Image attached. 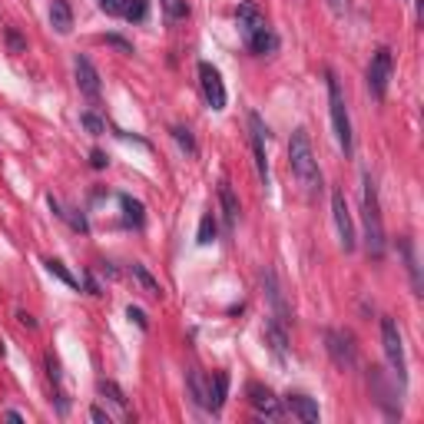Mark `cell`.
Here are the masks:
<instances>
[{
  "instance_id": "1",
  "label": "cell",
  "mask_w": 424,
  "mask_h": 424,
  "mask_svg": "<svg viewBox=\"0 0 424 424\" xmlns=\"http://www.w3.org/2000/svg\"><path fill=\"white\" fill-rule=\"evenodd\" d=\"M236 20H239V34H242V43L252 50L256 56H269L278 50V37L272 34V27H269V20L265 14L258 10V3H239V10H236Z\"/></svg>"
},
{
  "instance_id": "2",
  "label": "cell",
  "mask_w": 424,
  "mask_h": 424,
  "mask_svg": "<svg viewBox=\"0 0 424 424\" xmlns=\"http://www.w3.org/2000/svg\"><path fill=\"white\" fill-rule=\"evenodd\" d=\"M289 159H292V172H295L298 186L315 196L322 189V172H318V159H315V149H312V140L305 129H295L292 140H289Z\"/></svg>"
},
{
  "instance_id": "3",
  "label": "cell",
  "mask_w": 424,
  "mask_h": 424,
  "mask_svg": "<svg viewBox=\"0 0 424 424\" xmlns=\"http://www.w3.org/2000/svg\"><path fill=\"white\" fill-rule=\"evenodd\" d=\"M361 219H365V249L371 258L385 256V222H381V209H378V192L371 183V172L361 176Z\"/></svg>"
},
{
  "instance_id": "4",
  "label": "cell",
  "mask_w": 424,
  "mask_h": 424,
  "mask_svg": "<svg viewBox=\"0 0 424 424\" xmlns=\"http://www.w3.org/2000/svg\"><path fill=\"white\" fill-rule=\"evenodd\" d=\"M328 80V113H332V126H335V140L345 156L355 153V136H351V120H348V107H345V96H342V87H338V76L328 70L325 74Z\"/></svg>"
},
{
  "instance_id": "5",
  "label": "cell",
  "mask_w": 424,
  "mask_h": 424,
  "mask_svg": "<svg viewBox=\"0 0 424 424\" xmlns=\"http://www.w3.org/2000/svg\"><path fill=\"white\" fill-rule=\"evenodd\" d=\"M381 345H385V358L391 371H394V378H398V385L405 388L408 385V361H405V342H401V332H398V322L394 318H381Z\"/></svg>"
},
{
  "instance_id": "6",
  "label": "cell",
  "mask_w": 424,
  "mask_h": 424,
  "mask_svg": "<svg viewBox=\"0 0 424 424\" xmlns=\"http://www.w3.org/2000/svg\"><path fill=\"white\" fill-rule=\"evenodd\" d=\"M391 70H394V56L388 47H378L375 56L368 63V90L375 100H385L388 93V83H391Z\"/></svg>"
},
{
  "instance_id": "7",
  "label": "cell",
  "mask_w": 424,
  "mask_h": 424,
  "mask_svg": "<svg viewBox=\"0 0 424 424\" xmlns=\"http://www.w3.org/2000/svg\"><path fill=\"white\" fill-rule=\"evenodd\" d=\"M332 219H335V229H338V242H342V249L351 252L355 242H358V232H355V222H351L345 189H332Z\"/></svg>"
},
{
  "instance_id": "8",
  "label": "cell",
  "mask_w": 424,
  "mask_h": 424,
  "mask_svg": "<svg viewBox=\"0 0 424 424\" xmlns=\"http://www.w3.org/2000/svg\"><path fill=\"white\" fill-rule=\"evenodd\" d=\"M199 87H203L205 103L212 110H225V83H222V74L212 67V63H199Z\"/></svg>"
},
{
  "instance_id": "9",
  "label": "cell",
  "mask_w": 424,
  "mask_h": 424,
  "mask_svg": "<svg viewBox=\"0 0 424 424\" xmlns=\"http://www.w3.org/2000/svg\"><path fill=\"white\" fill-rule=\"evenodd\" d=\"M325 348H328V355H332V361L338 365V368H345V371L355 368V345H351V335L328 328V332H325Z\"/></svg>"
},
{
  "instance_id": "10",
  "label": "cell",
  "mask_w": 424,
  "mask_h": 424,
  "mask_svg": "<svg viewBox=\"0 0 424 424\" xmlns=\"http://www.w3.org/2000/svg\"><path fill=\"white\" fill-rule=\"evenodd\" d=\"M249 129H252V153H256L258 179L269 186V159H265V140H269V129H265V123H262L258 113H249Z\"/></svg>"
},
{
  "instance_id": "11",
  "label": "cell",
  "mask_w": 424,
  "mask_h": 424,
  "mask_svg": "<svg viewBox=\"0 0 424 424\" xmlns=\"http://www.w3.org/2000/svg\"><path fill=\"white\" fill-rule=\"evenodd\" d=\"M249 405L256 408L258 418H269V421H278V418H282V401H278L265 385H258V381L249 385Z\"/></svg>"
},
{
  "instance_id": "12",
  "label": "cell",
  "mask_w": 424,
  "mask_h": 424,
  "mask_svg": "<svg viewBox=\"0 0 424 424\" xmlns=\"http://www.w3.org/2000/svg\"><path fill=\"white\" fill-rule=\"evenodd\" d=\"M74 74H76V87H80V93L83 96H90V100H96L100 93H103V83H100V74H96V67L90 63V56L76 54L74 60Z\"/></svg>"
},
{
  "instance_id": "13",
  "label": "cell",
  "mask_w": 424,
  "mask_h": 424,
  "mask_svg": "<svg viewBox=\"0 0 424 424\" xmlns=\"http://www.w3.org/2000/svg\"><path fill=\"white\" fill-rule=\"evenodd\" d=\"M262 289H265V298H269V305H272V318H278L282 325H289L292 322V312H289V305H285V295H282V285H278V278L272 269H262Z\"/></svg>"
},
{
  "instance_id": "14",
  "label": "cell",
  "mask_w": 424,
  "mask_h": 424,
  "mask_svg": "<svg viewBox=\"0 0 424 424\" xmlns=\"http://www.w3.org/2000/svg\"><path fill=\"white\" fill-rule=\"evenodd\" d=\"M285 408L295 414L298 421H305V424L318 421V405H315L309 394H285Z\"/></svg>"
},
{
  "instance_id": "15",
  "label": "cell",
  "mask_w": 424,
  "mask_h": 424,
  "mask_svg": "<svg viewBox=\"0 0 424 424\" xmlns=\"http://www.w3.org/2000/svg\"><path fill=\"white\" fill-rule=\"evenodd\" d=\"M219 205H222V216H225V225L232 229L242 216V205H239V196L232 192L229 183H219Z\"/></svg>"
},
{
  "instance_id": "16",
  "label": "cell",
  "mask_w": 424,
  "mask_h": 424,
  "mask_svg": "<svg viewBox=\"0 0 424 424\" xmlns=\"http://www.w3.org/2000/svg\"><path fill=\"white\" fill-rule=\"evenodd\" d=\"M50 27H54L56 34H63V37L74 30V10H70L67 0H54L50 3Z\"/></svg>"
},
{
  "instance_id": "17",
  "label": "cell",
  "mask_w": 424,
  "mask_h": 424,
  "mask_svg": "<svg viewBox=\"0 0 424 424\" xmlns=\"http://www.w3.org/2000/svg\"><path fill=\"white\" fill-rule=\"evenodd\" d=\"M47 203H50V209H54L56 219H63L70 229H74V232H83V236L90 232V222H87V216H83V212H76V209H63L54 196H47Z\"/></svg>"
},
{
  "instance_id": "18",
  "label": "cell",
  "mask_w": 424,
  "mask_h": 424,
  "mask_svg": "<svg viewBox=\"0 0 424 424\" xmlns=\"http://www.w3.org/2000/svg\"><path fill=\"white\" fill-rule=\"evenodd\" d=\"M129 272H133V278L140 282V289H143L149 298H163V285H159V278L153 276L143 262H133V265H129Z\"/></svg>"
},
{
  "instance_id": "19",
  "label": "cell",
  "mask_w": 424,
  "mask_h": 424,
  "mask_svg": "<svg viewBox=\"0 0 424 424\" xmlns=\"http://www.w3.org/2000/svg\"><path fill=\"white\" fill-rule=\"evenodd\" d=\"M186 385H189V394L199 408H209V378H205L199 368H189L186 375Z\"/></svg>"
},
{
  "instance_id": "20",
  "label": "cell",
  "mask_w": 424,
  "mask_h": 424,
  "mask_svg": "<svg viewBox=\"0 0 424 424\" xmlns=\"http://www.w3.org/2000/svg\"><path fill=\"white\" fill-rule=\"evenodd\" d=\"M265 338H269V345L276 351V358L285 361V351H289V335H285V325L278 322V318H269L265 322Z\"/></svg>"
},
{
  "instance_id": "21",
  "label": "cell",
  "mask_w": 424,
  "mask_h": 424,
  "mask_svg": "<svg viewBox=\"0 0 424 424\" xmlns=\"http://www.w3.org/2000/svg\"><path fill=\"white\" fill-rule=\"evenodd\" d=\"M225 394H229V375L225 371H216L209 378V411H219L225 405Z\"/></svg>"
},
{
  "instance_id": "22",
  "label": "cell",
  "mask_w": 424,
  "mask_h": 424,
  "mask_svg": "<svg viewBox=\"0 0 424 424\" xmlns=\"http://www.w3.org/2000/svg\"><path fill=\"white\" fill-rule=\"evenodd\" d=\"M100 394H103L110 405L120 408V414H123V418H129V401H126V394H123V388L116 385V381L103 378V381H100Z\"/></svg>"
},
{
  "instance_id": "23",
  "label": "cell",
  "mask_w": 424,
  "mask_h": 424,
  "mask_svg": "<svg viewBox=\"0 0 424 424\" xmlns=\"http://www.w3.org/2000/svg\"><path fill=\"white\" fill-rule=\"evenodd\" d=\"M120 205H123V219L129 222V225H143V219H146V209H143V203L140 199H133V196H120Z\"/></svg>"
},
{
  "instance_id": "24",
  "label": "cell",
  "mask_w": 424,
  "mask_h": 424,
  "mask_svg": "<svg viewBox=\"0 0 424 424\" xmlns=\"http://www.w3.org/2000/svg\"><path fill=\"white\" fill-rule=\"evenodd\" d=\"M43 265H47V272H50V276H56L60 282H63V285H70V289H80V282H76V278L67 272V265H63V262H56V258H47Z\"/></svg>"
},
{
  "instance_id": "25",
  "label": "cell",
  "mask_w": 424,
  "mask_h": 424,
  "mask_svg": "<svg viewBox=\"0 0 424 424\" xmlns=\"http://www.w3.org/2000/svg\"><path fill=\"white\" fill-rule=\"evenodd\" d=\"M212 239H216V216H212V212H205L203 219H199V232H196V242H199V245H209Z\"/></svg>"
},
{
  "instance_id": "26",
  "label": "cell",
  "mask_w": 424,
  "mask_h": 424,
  "mask_svg": "<svg viewBox=\"0 0 424 424\" xmlns=\"http://www.w3.org/2000/svg\"><path fill=\"white\" fill-rule=\"evenodd\" d=\"M80 123H83V129H87L90 136H103V133H107V123H103V120H100V116H96L93 110H83V113H80Z\"/></svg>"
},
{
  "instance_id": "27",
  "label": "cell",
  "mask_w": 424,
  "mask_h": 424,
  "mask_svg": "<svg viewBox=\"0 0 424 424\" xmlns=\"http://www.w3.org/2000/svg\"><path fill=\"white\" fill-rule=\"evenodd\" d=\"M149 14V0H129L126 10H123V17L129 20V23H140V20H146Z\"/></svg>"
},
{
  "instance_id": "28",
  "label": "cell",
  "mask_w": 424,
  "mask_h": 424,
  "mask_svg": "<svg viewBox=\"0 0 424 424\" xmlns=\"http://www.w3.org/2000/svg\"><path fill=\"white\" fill-rule=\"evenodd\" d=\"M159 7L166 10L169 20H186L189 17V3H186V0H159Z\"/></svg>"
},
{
  "instance_id": "29",
  "label": "cell",
  "mask_w": 424,
  "mask_h": 424,
  "mask_svg": "<svg viewBox=\"0 0 424 424\" xmlns=\"http://www.w3.org/2000/svg\"><path fill=\"white\" fill-rule=\"evenodd\" d=\"M401 252H405V262H408V272H411L414 289H421V278H418V262H414V245L405 239V242H401Z\"/></svg>"
},
{
  "instance_id": "30",
  "label": "cell",
  "mask_w": 424,
  "mask_h": 424,
  "mask_svg": "<svg viewBox=\"0 0 424 424\" xmlns=\"http://www.w3.org/2000/svg\"><path fill=\"white\" fill-rule=\"evenodd\" d=\"M172 136H176V143L189 153V156H196V143H192V133L189 129H183V126H172Z\"/></svg>"
},
{
  "instance_id": "31",
  "label": "cell",
  "mask_w": 424,
  "mask_h": 424,
  "mask_svg": "<svg viewBox=\"0 0 424 424\" xmlns=\"http://www.w3.org/2000/svg\"><path fill=\"white\" fill-rule=\"evenodd\" d=\"M7 47H10V54H23L27 50V40L20 37L14 27H7Z\"/></svg>"
},
{
  "instance_id": "32",
  "label": "cell",
  "mask_w": 424,
  "mask_h": 424,
  "mask_svg": "<svg viewBox=\"0 0 424 424\" xmlns=\"http://www.w3.org/2000/svg\"><path fill=\"white\" fill-rule=\"evenodd\" d=\"M96 3H100V7H103L110 17H123V10H126L129 0H96Z\"/></svg>"
},
{
  "instance_id": "33",
  "label": "cell",
  "mask_w": 424,
  "mask_h": 424,
  "mask_svg": "<svg viewBox=\"0 0 424 424\" xmlns=\"http://www.w3.org/2000/svg\"><path fill=\"white\" fill-rule=\"evenodd\" d=\"M126 318L129 322H136V328H143V332H149V318L143 309H136V305H129L126 309Z\"/></svg>"
},
{
  "instance_id": "34",
  "label": "cell",
  "mask_w": 424,
  "mask_h": 424,
  "mask_svg": "<svg viewBox=\"0 0 424 424\" xmlns=\"http://www.w3.org/2000/svg\"><path fill=\"white\" fill-rule=\"evenodd\" d=\"M107 163H110V159H107V153H100V149H93V153H90V166L93 169H103Z\"/></svg>"
},
{
  "instance_id": "35",
  "label": "cell",
  "mask_w": 424,
  "mask_h": 424,
  "mask_svg": "<svg viewBox=\"0 0 424 424\" xmlns=\"http://www.w3.org/2000/svg\"><path fill=\"white\" fill-rule=\"evenodd\" d=\"M107 43H113V47H120L123 54H133V47H129V43H126V40H123V37H116V34H110V37H107Z\"/></svg>"
},
{
  "instance_id": "36",
  "label": "cell",
  "mask_w": 424,
  "mask_h": 424,
  "mask_svg": "<svg viewBox=\"0 0 424 424\" xmlns=\"http://www.w3.org/2000/svg\"><path fill=\"white\" fill-rule=\"evenodd\" d=\"M90 418H93L96 424H110V414H107L103 408H90Z\"/></svg>"
},
{
  "instance_id": "37",
  "label": "cell",
  "mask_w": 424,
  "mask_h": 424,
  "mask_svg": "<svg viewBox=\"0 0 424 424\" xmlns=\"http://www.w3.org/2000/svg\"><path fill=\"white\" fill-rule=\"evenodd\" d=\"M328 7H332V14H345L348 10V0H328Z\"/></svg>"
},
{
  "instance_id": "38",
  "label": "cell",
  "mask_w": 424,
  "mask_h": 424,
  "mask_svg": "<svg viewBox=\"0 0 424 424\" xmlns=\"http://www.w3.org/2000/svg\"><path fill=\"white\" fill-rule=\"evenodd\" d=\"M17 318H20V325H27V328H37V322L30 318L27 312H17Z\"/></svg>"
}]
</instances>
